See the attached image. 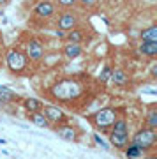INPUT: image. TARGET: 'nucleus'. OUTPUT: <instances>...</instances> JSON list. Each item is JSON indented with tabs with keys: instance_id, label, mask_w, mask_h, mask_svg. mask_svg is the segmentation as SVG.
<instances>
[{
	"instance_id": "1",
	"label": "nucleus",
	"mask_w": 157,
	"mask_h": 159,
	"mask_svg": "<svg viewBox=\"0 0 157 159\" xmlns=\"http://www.w3.org/2000/svg\"><path fill=\"white\" fill-rule=\"evenodd\" d=\"M83 83L78 78H62L51 87V97L62 102H71L83 94Z\"/></svg>"
},
{
	"instance_id": "2",
	"label": "nucleus",
	"mask_w": 157,
	"mask_h": 159,
	"mask_svg": "<svg viewBox=\"0 0 157 159\" xmlns=\"http://www.w3.org/2000/svg\"><path fill=\"white\" fill-rule=\"evenodd\" d=\"M118 117V110L117 108H111V106H106V108H101L97 110L96 113H92L87 117L90 124L94 125L97 131H101V133H108L111 124L117 120Z\"/></svg>"
},
{
	"instance_id": "3",
	"label": "nucleus",
	"mask_w": 157,
	"mask_h": 159,
	"mask_svg": "<svg viewBox=\"0 0 157 159\" xmlns=\"http://www.w3.org/2000/svg\"><path fill=\"white\" fill-rule=\"evenodd\" d=\"M6 64H7V69L12 74H25L28 71L30 60L27 58L25 51L18 50V48H11L6 53Z\"/></svg>"
},
{
	"instance_id": "4",
	"label": "nucleus",
	"mask_w": 157,
	"mask_h": 159,
	"mask_svg": "<svg viewBox=\"0 0 157 159\" xmlns=\"http://www.w3.org/2000/svg\"><path fill=\"white\" fill-rule=\"evenodd\" d=\"M131 143H132V145H136V147H140L141 150L146 154L148 150H152V148L155 147V143H157L155 129H150V127L140 129V131L134 134V136H132Z\"/></svg>"
},
{
	"instance_id": "5",
	"label": "nucleus",
	"mask_w": 157,
	"mask_h": 159,
	"mask_svg": "<svg viewBox=\"0 0 157 159\" xmlns=\"http://www.w3.org/2000/svg\"><path fill=\"white\" fill-rule=\"evenodd\" d=\"M25 55H27V58L32 64H39L43 60V57H44V46H43V43L39 39H34V37L28 39L27 44H25Z\"/></svg>"
},
{
	"instance_id": "6",
	"label": "nucleus",
	"mask_w": 157,
	"mask_h": 159,
	"mask_svg": "<svg viewBox=\"0 0 157 159\" xmlns=\"http://www.w3.org/2000/svg\"><path fill=\"white\" fill-rule=\"evenodd\" d=\"M43 113L44 117L48 119L51 125H58V124H64L65 120H67V115L64 113V110L55 106V104H43Z\"/></svg>"
},
{
	"instance_id": "7",
	"label": "nucleus",
	"mask_w": 157,
	"mask_h": 159,
	"mask_svg": "<svg viewBox=\"0 0 157 159\" xmlns=\"http://www.w3.org/2000/svg\"><path fill=\"white\" fill-rule=\"evenodd\" d=\"M78 23H79V18L76 12L73 11H64L58 16V21H56V29H62V30H71L74 29V27H78Z\"/></svg>"
},
{
	"instance_id": "8",
	"label": "nucleus",
	"mask_w": 157,
	"mask_h": 159,
	"mask_svg": "<svg viewBox=\"0 0 157 159\" xmlns=\"http://www.w3.org/2000/svg\"><path fill=\"white\" fill-rule=\"evenodd\" d=\"M55 12H56V6H55V2H51V0H41V2H37L35 7H34L35 16L44 18V20L55 16Z\"/></svg>"
},
{
	"instance_id": "9",
	"label": "nucleus",
	"mask_w": 157,
	"mask_h": 159,
	"mask_svg": "<svg viewBox=\"0 0 157 159\" xmlns=\"http://www.w3.org/2000/svg\"><path fill=\"white\" fill-rule=\"evenodd\" d=\"M55 133L62 140H67V142H76L79 138V129L78 127H73V125H67L65 122L64 124L55 125Z\"/></svg>"
},
{
	"instance_id": "10",
	"label": "nucleus",
	"mask_w": 157,
	"mask_h": 159,
	"mask_svg": "<svg viewBox=\"0 0 157 159\" xmlns=\"http://www.w3.org/2000/svg\"><path fill=\"white\" fill-rule=\"evenodd\" d=\"M81 53H83L81 43H73V41H67V43L64 44V48H62V57L67 58V60H74V58H78Z\"/></svg>"
},
{
	"instance_id": "11",
	"label": "nucleus",
	"mask_w": 157,
	"mask_h": 159,
	"mask_svg": "<svg viewBox=\"0 0 157 159\" xmlns=\"http://www.w3.org/2000/svg\"><path fill=\"white\" fill-rule=\"evenodd\" d=\"M110 143L117 150H123L129 145V133H110Z\"/></svg>"
},
{
	"instance_id": "12",
	"label": "nucleus",
	"mask_w": 157,
	"mask_h": 159,
	"mask_svg": "<svg viewBox=\"0 0 157 159\" xmlns=\"http://www.w3.org/2000/svg\"><path fill=\"white\" fill-rule=\"evenodd\" d=\"M28 120L32 122L34 125H37V127H50V122H48V119L44 117V113H43V110H37V111H30V113L27 115Z\"/></svg>"
},
{
	"instance_id": "13",
	"label": "nucleus",
	"mask_w": 157,
	"mask_h": 159,
	"mask_svg": "<svg viewBox=\"0 0 157 159\" xmlns=\"http://www.w3.org/2000/svg\"><path fill=\"white\" fill-rule=\"evenodd\" d=\"M140 53L148 58L157 57V41H143L140 44Z\"/></svg>"
},
{
	"instance_id": "14",
	"label": "nucleus",
	"mask_w": 157,
	"mask_h": 159,
	"mask_svg": "<svg viewBox=\"0 0 157 159\" xmlns=\"http://www.w3.org/2000/svg\"><path fill=\"white\" fill-rule=\"evenodd\" d=\"M60 58H62L60 51H51V53H46V51H44V57H43L41 62L44 64V67H53L55 64L60 62Z\"/></svg>"
},
{
	"instance_id": "15",
	"label": "nucleus",
	"mask_w": 157,
	"mask_h": 159,
	"mask_svg": "<svg viewBox=\"0 0 157 159\" xmlns=\"http://www.w3.org/2000/svg\"><path fill=\"white\" fill-rule=\"evenodd\" d=\"M20 99L16 92L9 90L7 87H0V102H16Z\"/></svg>"
},
{
	"instance_id": "16",
	"label": "nucleus",
	"mask_w": 157,
	"mask_h": 159,
	"mask_svg": "<svg viewBox=\"0 0 157 159\" xmlns=\"http://www.w3.org/2000/svg\"><path fill=\"white\" fill-rule=\"evenodd\" d=\"M23 108L27 110V113H30V111H37V110L43 108V101L35 99V97H27V99H23Z\"/></svg>"
},
{
	"instance_id": "17",
	"label": "nucleus",
	"mask_w": 157,
	"mask_h": 159,
	"mask_svg": "<svg viewBox=\"0 0 157 159\" xmlns=\"http://www.w3.org/2000/svg\"><path fill=\"white\" fill-rule=\"evenodd\" d=\"M110 80H111L115 85H125V83L129 81L127 74L123 73L122 69H111V76H110Z\"/></svg>"
},
{
	"instance_id": "18",
	"label": "nucleus",
	"mask_w": 157,
	"mask_h": 159,
	"mask_svg": "<svg viewBox=\"0 0 157 159\" xmlns=\"http://www.w3.org/2000/svg\"><path fill=\"white\" fill-rule=\"evenodd\" d=\"M83 37H85L83 30L78 29V27H74V29H71V30H67V32H65V37H64V39L73 41V43H81V41H83Z\"/></svg>"
},
{
	"instance_id": "19",
	"label": "nucleus",
	"mask_w": 157,
	"mask_h": 159,
	"mask_svg": "<svg viewBox=\"0 0 157 159\" xmlns=\"http://www.w3.org/2000/svg\"><path fill=\"white\" fill-rule=\"evenodd\" d=\"M140 35H141V41H157V27L152 25L148 29H143Z\"/></svg>"
},
{
	"instance_id": "20",
	"label": "nucleus",
	"mask_w": 157,
	"mask_h": 159,
	"mask_svg": "<svg viewBox=\"0 0 157 159\" xmlns=\"http://www.w3.org/2000/svg\"><path fill=\"white\" fill-rule=\"evenodd\" d=\"M123 154H125V157H141L145 152H143L140 147H136V145H132V143L129 142V145L123 148Z\"/></svg>"
},
{
	"instance_id": "21",
	"label": "nucleus",
	"mask_w": 157,
	"mask_h": 159,
	"mask_svg": "<svg viewBox=\"0 0 157 159\" xmlns=\"http://www.w3.org/2000/svg\"><path fill=\"white\" fill-rule=\"evenodd\" d=\"M146 127L157 129V110H155V106H152L150 111L146 113Z\"/></svg>"
},
{
	"instance_id": "22",
	"label": "nucleus",
	"mask_w": 157,
	"mask_h": 159,
	"mask_svg": "<svg viewBox=\"0 0 157 159\" xmlns=\"http://www.w3.org/2000/svg\"><path fill=\"white\" fill-rule=\"evenodd\" d=\"M110 76H111V67L110 66H104L101 74H99V81L101 83H106V81H110Z\"/></svg>"
},
{
	"instance_id": "23",
	"label": "nucleus",
	"mask_w": 157,
	"mask_h": 159,
	"mask_svg": "<svg viewBox=\"0 0 157 159\" xmlns=\"http://www.w3.org/2000/svg\"><path fill=\"white\" fill-rule=\"evenodd\" d=\"M76 2H78V0H55V6H60V7H64V9H69V7L76 6Z\"/></svg>"
},
{
	"instance_id": "24",
	"label": "nucleus",
	"mask_w": 157,
	"mask_h": 159,
	"mask_svg": "<svg viewBox=\"0 0 157 159\" xmlns=\"http://www.w3.org/2000/svg\"><path fill=\"white\" fill-rule=\"evenodd\" d=\"M94 142H96L97 145H99V147H102L104 150H110V147H108L106 143H104V140H102V138L99 136V134H94Z\"/></svg>"
},
{
	"instance_id": "25",
	"label": "nucleus",
	"mask_w": 157,
	"mask_h": 159,
	"mask_svg": "<svg viewBox=\"0 0 157 159\" xmlns=\"http://www.w3.org/2000/svg\"><path fill=\"white\" fill-rule=\"evenodd\" d=\"M81 2V6L87 7V9H92V7L97 6V0H79Z\"/></svg>"
},
{
	"instance_id": "26",
	"label": "nucleus",
	"mask_w": 157,
	"mask_h": 159,
	"mask_svg": "<svg viewBox=\"0 0 157 159\" xmlns=\"http://www.w3.org/2000/svg\"><path fill=\"white\" fill-rule=\"evenodd\" d=\"M152 76H154V78L157 76V66H152Z\"/></svg>"
},
{
	"instance_id": "27",
	"label": "nucleus",
	"mask_w": 157,
	"mask_h": 159,
	"mask_svg": "<svg viewBox=\"0 0 157 159\" xmlns=\"http://www.w3.org/2000/svg\"><path fill=\"white\" fill-rule=\"evenodd\" d=\"M6 4H9V0H0V6H6Z\"/></svg>"
},
{
	"instance_id": "28",
	"label": "nucleus",
	"mask_w": 157,
	"mask_h": 159,
	"mask_svg": "<svg viewBox=\"0 0 157 159\" xmlns=\"http://www.w3.org/2000/svg\"><path fill=\"white\" fill-rule=\"evenodd\" d=\"M0 46H2V35H0Z\"/></svg>"
}]
</instances>
